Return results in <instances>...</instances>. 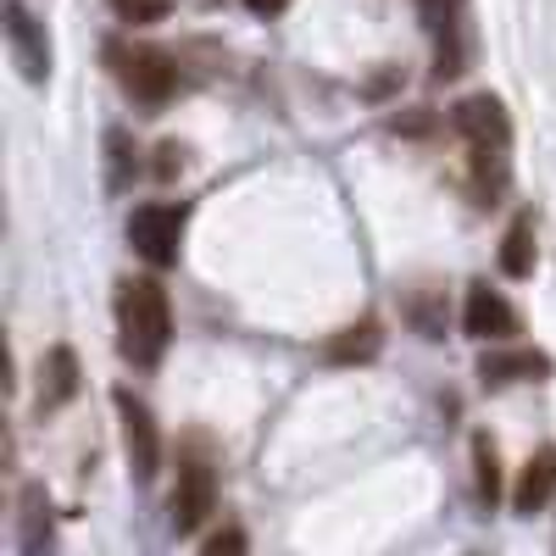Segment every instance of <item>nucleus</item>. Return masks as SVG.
Returning a JSON list of instances; mask_svg holds the SVG:
<instances>
[{"instance_id": "nucleus-20", "label": "nucleus", "mask_w": 556, "mask_h": 556, "mask_svg": "<svg viewBox=\"0 0 556 556\" xmlns=\"http://www.w3.org/2000/svg\"><path fill=\"white\" fill-rule=\"evenodd\" d=\"M156 156H162V162H156V173H162V178H173V173L184 167V151H178V146H162Z\"/></svg>"}, {"instance_id": "nucleus-17", "label": "nucleus", "mask_w": 556, "mask_h": 556, "mask_svg": "<svg viewBox=\"0 0 556 556\" xmlns=\"http://www.w3.org/2000/svg\"><path fill=\"white\" fill-rule=\"evenodd\" d=\"M201 556H251V540H245L240 523H223V529L201 545Z\"/></svg>"}, {"instance_id": "nucleus-3", "label": "nucleus", "mask_w": 556, "mask_h": 556, "mask_svg": "<svg viewBox=\"0 0 556 556\" xmlns=\"http://www.w3.org/2000/svg\"><path fill=\"white\" fill-rule=\"evenodd\" d=\"M217 506V462L212 445L195 434L178 451V484H173V534H195Z\"/></svg>"}, {"instance_id": "nucleus-5", "label": "nucleus", "mask_w": 556, "mask_h": 556, "mask_svg": "<svg viewBox=\"0 0 556 556\" xmlns=\"http://www.w3.org/2000/svg\"><path fill=\"white\" fill-rule=\"evenodd\" d=\"M434 39V73L456 78L468 73V0H417Z\"/></svg>"}, {"instance_id": "nucleus-7", "label": "nucleus", "mask_w": 556, "mask_h": 556, "mask_svg": "<svg viewBox=\"0 0 556 556\" xmlns=\"http://www.w3.org/2000/svg\"><path fill=\"white\" fill-rule=\"evenodd\" d=\"M451 128L468 139V151H501L513 146V123H506V106L495 96H468L451 112Z\"/></svg>"}, {"instance_id": "nucleus-11", "label": "nucleus", "mask_w": 556, "mask_h": 556, "mask_svg": "<svg viewBox=\"0 0 556 556\" xmlns=\"http://www.w3.org/2000/svg\"><path fill=\"white\" fill-rule=\"evenodd\" d=\"M17 545H23V556H51L56 551L51 501H45L39 484H23V495H17Z\"/></svg>"}, {"instance_id": "nucleus-2", "label": "nucleus", "mask_w": 556, "mask_h": 556, "mask_svg": "<svg viewBox=\"0 0 556 556\" xmlns=\"http://www.w3.org/2000/svg\"><path fill=\"white\" fill-rule=\"evenodd\" d=\"M106 67H112V78L128 89V96L146 101V106H162L173 89H178V62L167 51H156V45L106 39Z\"/></svg>"}, {"instance_id": "nucleus-9", "label": "nucleus", "mask_w": 556, "mask_h": 556, "mask_svg": "<svg viewBox=\"0 0 556 556\" xmlns=\"http://www.w3.org/2000/svg\"><path fill=\"white\" fill-rule=\"evenodd\" d=\"M551 379V356L534 345H490L479 356V384L484 390H506V384H540Z\"/></svg>"}, {"instance_id": "nucleus-16", "label": "nucleus", "mask_w": 556, "mask_h": 556, "mask_svg": "<svg viewBox=\"0 0 556 556\" xmlns=\"http://www.w3.org/2000/svg\"><path fill=\"white\" fill-rule=\"evenodd\" d=\"M473 484H479V506L495 513V501H501V456H495L490 434H473Z\"/></svg>"}, {"instance_id": "nucleus-12", "label": "nucleus", "mask_w": 556, "mask_h": 556, "mask_svg": "<svg viewBox=\"0 0 556 556\" xmlns=\"http://www.w3.org/2000/svg\"><path fill=\"white\" fill-rule=\"evenodd\" d=\"M384 351V323L379 317H356V323H345V329L323 345V356H329L334 367H356V362H374Z\"/></svg>"}, {"instance_id": "nucleus-14", "label": "nucleus", "mask_w": 556, "mask_h": 556, "mask_svg": "<svg viewBox=\"0 0 556 556\" xmlns=\"http://www.w3.org/2000/svg\"><path fill=\"white\" fill-rule=\"evenodd\" d=\"M551 495H556V445H545V451H534V456L523 462V479H518V490H513V506H518L523 518H534Z\"/></svg>"}, {"instance_id": "nucleus-21", "label": "nucleus", "mask_w": 556, "mask_h": 556, "mask_svg": "<svg viewBox=\"0 0 556 556\" xmlns=\"http://www.w3.org/2000/svg\"><path fill=\"white\" fill-rule=\"evenodd\" d=\"M245 7H251L256 17H278V12H285V7H290V0H245Z\"/></svg>"}, {"instance_id": "nucleus-8", "label": "nucleus", "mask_w": 556, "mask_h": 556, "mask_svg": "<svg viewBox=\"0 0 556 556\" xmlns=\"http://www.w3.org/2000/svg\"><path fill=\"white\" fill-rule=\"evenodd\" d=\"M7 51H12V62L28 84L51 78V39H45V28L34 23V12L23 0H7Z\"/></svg>"}, {"instance_id": "nucleus-6", "label": "nucleus", "mask_w": 556, "mask_h": 556, "mask_svg": "<svg viewBox=\"0 0 556 556\" xmlns=\"http://www.w3.org/2000/svg\"><path fill=\"white\" fill-rule=\"evenodd\" d=\"M112 401H117V417H123L128 473H134L139 484H151V479H156V468H162V434H156V417H151V406L139 401L134 390H117Z\"/></svg>"}, {"instance_id": "nucleus-10", "label": "nucleus", "mask_w": 556, "mask_h": 556, "mask_svg": "<svg viewBox=\"0 0 556 556\" xmlns=\"http://www.w3.org/2000/svg\"><path fill=\"white\" fill-rule=\"evenodd\" d=\"M462 329H468L473 340H484V345H506V340L518 334V312L506 306L501 290L473 285V290H468V306H462Z\"/></svg>"}, {"instance_id": "nucleus-19", "label": "nucleus", "mask_w": 556, "mask_h": 556, "mask_svg": "<svg viewBox=\"0 0 556 556\" xmlns=\"http://www.w3.org/2000/svg\"><path fill=\"white\" fill-rule=\"evenodd\" d=\"M106 151H112V184H123L128 178V167H134V146H128V134H106Z\"/></svg>"}, {"instance_id": "nucleus-15", "label": "nucleus", "mask_w": 556, "mask_h": 556, "mask_svg": "<svg viewBox=\"0 0 556 556\" xmlns=\"http://www.w3.org/2000/svg\"><path fill=\"white\" fill-rule=\"evenodd\" d=\"M501 273L506 278H529L534 273V217L518 212L513 228H506V240H501Z\"/></svg>"}, {"instance_id": "nucleus-22", "label": "nucleus", "mask_w": 556, "mask_h": 556, "mask_svg": "<svg viewBox=\"0 0 556 556\" xmlns=\"http://www.w3.org/2000/svg\"><path fill=\"white\" fill-rule=\"evenodd\" d=\"M468 556H484V551H468Z\"/></svg>"}, {"instance_id": "nucleus-18", "label": "nucleus", "mask_w": 556, "mask_h": 556, "mask_svg": "<svg viewBox=\"0 0 556 556\" xmlns=\"http://www.w3.org/2000/svg\"><path fill=\"white\" fill-rule=\"evenodd\" d=\"M112 12L123 23H162L173 12V0H112Z\"/></svg>"}, {"instance_id": "nucleus-1", "label": "nucleus", "mask_w": 556, "mask_h": 556, "mask_svg": "<svg viewBox=\"0 0 556 556\" xmlns=\"http://www.w3.org/2000/svg\"><path fill=\"white\" fill-rule=\"evenodd\" d=\"M173 340V312L167 290L156 278H123L117 285V351L134 367H156Z\"/></svg>"}, {"instance_id": "nucleus-4", "label": "nucleus", "mask_w": 556, "mask_h": 556, "mask_svg": "<svg viewBox=\"0 0 556 556\" xmlns=\"http://www.w3.org/2000/svg\"><path fill=\"white\" fill-rule=\"evenodd\" d=\"M178 240H184V206H167V201L134 206V217H128V245L146 256L151 267H173V262H178Z\"/></svg>"}, {"instance_id": "nucleus-13", "label": "nucleus", "mask_w": 556, "mask_h": 556, "mask_svg": "<svg viewBox=\"0 0 556 556\" xmlns=\"http://www.w3.org/2000/svg\"><path fill=\"white\" fill-rule=\"evenodd\" d=\"M78 395V356L67 345H51L39 362V412H56Z\"/></svg>"}]
</instances>
